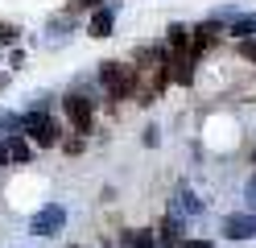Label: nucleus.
Masks as SVG:
<instances>
[{
	"label": "nucleus",
	"instance_id": "nucleus-10",
	"mask_svg": "<svg viewBox=\"0 0 256 248\" xmlns=\"http://www.w3.org/2000/svg\"><path fill=\"white\" fill-rule=\"evenodd\" d=\"M17 132H21V116L17 112H0V137H17Z\"/></svg>",
	"mask_w": 256,
	"mask_h": 248
},
{
	"label": "nucleus",
	"instance_id": "nucleus-13",
	"mask_svg": "<svg viewBox=\"0 0 256 248\" xmlns=\"http://www.w3.org/2000/svg\"><path fill=\"white\" fill-rule=\"evenodd\" d=\"M166 42L182 54V50H186V42H190V29H186V25H170V38H166Z\"/></svg>",
	"mask_w": 256,
	"mask_h": 248
},
{
	"label": "nucleus",
	"instance_id": "nucleus-2",
	"mask_svg": "<svg viewBox=\"0 0 256 248\" xmlns=\"http://www.w3.org/2000/svg\"><path fill=\"white\" fill-rule=\"evenodd\" d=\"M62 227H66V207L62 203H46L42 211L29 215V231L34 236H58Z\"/></svg>",
	"mask_w": 256,
	"mask_h": 248
},
{
	"label": "nucleus",
	"instance_id": "nucleus-18",
	"mask_svg": "<svg viewBox=\"0 0 256 248\" xmlns=\"http://www.w3.org/2000/svg\"><path fill=\"white\" fill-rule=\"evenodd\" d=\"M178 248H215V244H206V240H186V244H178Z\"/></svg>",
	"mask_w": 256,
	"mask_h": 248
},
{
	"label": "nucleus",
	"instance_id": "nucleus-11",
	"mask_svg": "<svg viewBox=\"0 0 256 248\" xmlns=\"http://www.w3.org/2000/svg\"><path fill=\"white\" fill-rule=\"evenodd\" d=\"M124 248H157L153 231H124Z\"/></svg>",
	"mask_w": 256,
	"mask_h": 248
},
{
	"label": "nucleus",
	"instance_id": "nucleus-17",
	"mask_svg": "<svg viewBox=\"0 0 256 248\" xmlns=\"http://www.w3.org/2000/svg\"><path fill=\"white\" fill-rule=\"evenodd\" d=\"M244 194H248V203H252V207H256V174H252V178H248V186H244Z\"/></svg>",
	"mask_w": 256,
	"mask_h": 248
},
{
	"label": "nucleus",
	"instance_id": "nucleus-5",
	"mask_svg": "<svg viewBox=\"0 0 256 248\" xmlns=\"http://www.w3.org/2000/svg\"><path fill=\"white\" fill-rule=\"evenodd\" d=\"M202 211V198L190 190V186H178L174 190V203H170V215L174 219H186V215H198Z\"/></svg>",
	"mask_w": 256,
	"mask_h": 248
},
{
	"label": "nucleus",
	"instance_id": "nucleus-6",
	"mask_svg": "<svg viewBox=\"0 0 256 248\" xmlns=\"http://www.w3.org/2000/svg\"><path fill=\"white\" fill-rule=\"evenodd\" d=\"M223 236L228 240H252L256 236V215H228L223 219Z\"/></svg>",
	"mask_w": 256,
	"mask_h": 248
},
{
	"label": "nucleus",
	"instance_id": "nucleus-20",
	"mask_svg": "<svg viewBox=\"0 0 256 248\" xmlns=\"http://www.w3.org/2000/svg\"><path fill=\"white\" fill-rule=\"evenodd\" d=\"M78 5H100V0H78Z\"/></svg>",
	"mask_w": 256,
	"mask_h": 248
},
{
	"label": "nucleus",
	"instance_id": "nucleus-3",
	"mask_svg": "<svg viewBox=\"0 0 256 248\" xmlns=\"http://www.w3.org/2000/svg\"><path fill=\"white\" fill-rule=\"evenodd\" d=\"M21 132H25L29 141H38L42 149L58 141V124H54L46 112H29V116H21Z\"/></svg>",
	"mask_w": 256,
	"mask_h": 248
},
{
	"label": "nucleus",
	"instance_id": "nucleus-19",
	"mask_svg": "<svg viewBox=\"0 0 256 248\" xmlns=\"http://www.w3.org/2000/svg\"><path fill=\"white\" fill-rule=\"evenodd\" d=\"M8 165V149H4V141H0V170Z\"/></svg>",
	"mask_w": 256,
	"mask_h": 248
},
{
	"label": "nucleus",
	"instance_id": "nucleus-14",
	"mask_svg": "<svg viewBox=\"0 0 256 248\" xmlns=\"http://www.w3.org/2000/svg\"><path fill=\"white\" fill-rule=\"evenodd\" d=\"M4 149H8V157H12V161H29V145H25L21 137H12Z\"/></svg>",
	"mask_w": 256,
	"mask_h": 248
},
{
	"label": "nucleus",
	"instance_id": "nucleus-12",
	"mask_svg": "<svg viewBox=\"0 0 256 248\" xmlns=\"http://www.w3.org/2000/svg\"><path fill=\"white\" fill-rule=\"evenodd\" d=\"M66 29H70V13L66 17H54V21H50V46H58L62 38H66Z\"/></svg>",
	"mask_w": 256,
	"mask_h": 248
},
{
	"label": "nucleus",
	"instance_id": "nucleus-8",
	"mask_svg": "<svg viewBox=\"0 0 256 248\" xmlns=\"http://www.w3.org/2000/svg\"><path fill=\"white\" fill-rule=\"evenodd\" d=\"M112 9H116V5H112ZM112 9H100L91 17V38H108V33H112Z\"/></svg>",
	"mask_w": 256,
	"mask_h": 248
},
{
	"label": "nucleus",
	"instance_id": "nucleus-7",
	"mask_svg": "<svg viewBox=\"0 0 256 248\" xmlns=\"http://www.w3.org/2000/svg\"><path fill=\"white\" fill-rule=\"evenodd\" d=\"M215 33H219V21H202V25L194 29V54H202V50L215 42Z\"/></svg>",
	"mask_w": 256,
	"mask_h": 248
},
{
	"label": "nucleus",
	"instance_id": "nucleus-4",
	"mask_svg": "<svg viewBox=\"0 0 256 248\" xmlns=\"http://www.w3.org/2000/svg\"><path fill=\"white\" fill-rule=\"evenodd\" d=\"M66 116H70L74 132H91V124H95V112H91L87 95H66Z\"/></svg>",
	"mask_w": 256,
	"mask_h": 248
},
{
	"label": "nucleus",
	"instance_id": "nucleus-1",
	"mask_svg": "<svg viewBox=\"0 0 256 248\" xmlns=\"http://www.w3.org/2000/svg\"><path fill=\"white\" fill-rule=\"evenodd\" d=\"M100 83L108 87V95L112 99H128L132 95V71H128V66H120V62H100Z\"/></svg>",
	"mask_w": 256,
	"mask_h": 248
},
{
	"label": "nucleus",
	"instance_id": "nucleus-16",
	"mask_svg": "<svg viewBox=\"0 0 256 248\" xmlns=\"http://www.w3.org/2000/svg\"><path fill=\"white\" fill-rule=\"evenodd\" d=\"M236 50H240V54H244V58H252V62H256V38H248V42H240Z\"/></svg>",
	"mask_w": 256,
	"mask_h": 248
},
{
	"label": "nucleus",
	"instance_id": "nucleus-9",
	"mask_svg": "<svg viewBox=\"0 0 256 248\" xmlns=\"http://www.w3.org/2000/svg\"><path fill=\"white\" fill-rule=\"evenodd\" d=\"M228 33H236L240 42H248L252 33H256V17H232V29Z\"/></svg>",
	"mask_w": 256,
	"mask_h": 248
},
{
	"label": "nucleus",
	"instance_id": "nucleus-15",
	"mask_svg": "<svg viewBox=\"0 0 256 248\" xmlns=\"http://www.w3.org/2000/svg\"><path fill=\"white\" fill-rule=\"evenodd\" d=\"M17 25H12V21H0V46H12V42H17Z\"/></svg>",
	"mask_w": 256,
	"mask_h": 248
}]
</instances>
